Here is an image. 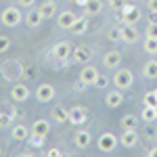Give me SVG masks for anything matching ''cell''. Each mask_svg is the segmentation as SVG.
I'll return each mask as SVG.
<instances>
[{"instance_id": "8", "label": "cell", "mask_w": 157, "mask_h": 157, "mask_svg": "<svg viewBox=\"0 0 157 157\" xmlns=\"http://www.w3.org/2000/svg\"><path fill=\"white\" fill-rule=\"evenodd\" d=\"M101 73L97 71V67H92V65H84L82 67V71H80V84L84 86H92L97 84V78Z\"/></svg>"}, {"instance_id": "16", "label": "cell", "mask_w": 157, "mask_h": 157, "mask_svg": "<svg viewBox=\"0 0 157 157\" xmlns=\"http://www.w3.org/2000/svg\"><path fill=\"white\" fill-rule=\"evenodd\" d=\"M75 19H78V15L73 11H63V13H59V17H57V25H59L61 29H69Z\"/></svg>"}, {"instance_id": "43", "label": "cell", "mask_w": 157, "mask_h": 157, "mask_svg": "<svg viewBox=\"0 0 157 157\" xmlns=\"http://www.w3.org/2000/svg\"><path fill=\"white\" fill-rule=\"evenodd\" d=\"M155 92H157V88H155Z\"/></svg>"}, {"instance_id": "40", "label": "cell", "mask_w": 157, "mask_h": 157, "mask_svg": "<svg viewBox=\"0 0 157 157\" xmlns=\"http://www.w3.org/2000/svg\"><path fill=\"white\" fill-rule=\"evenodd\" d=\"M149 157H157V147H153V149H149V153H147Z\"/></svg>"}, {"instance_id": "3", "label": "cell", "mask_w": 157, "mask_h": 157, "mask_svg": "<svg viewBox=\"0 0 157 157\" xmlns=\"http://www.w3.org/2000/svg\"><path fill=\"white\" fill-rule=\"evenodd\" d=\"M111 80H113V86H115V88L128 90V88L134 84V73L130 71V69H126V67H117Z\"/></svg>"}, {"instance_id": "42", "label": "cell", "mask_w": 157, "mask_h": 157, "mask_svg": "<svg viewBox=\"0 0 157 157\" xmlns=\"http://www.w3.org/2000/svg\"><path fill=\"white\" fill-rule=\"evenodd\" d=\"M151 21H157V13H151Z\"/></svg>"}, {"instance_id": "22", "label": "cell", "mask_w": 157, "mask_h": 157, "mask_svg": "<svg viewBox=\"0 0 157 157\" xmlns=\"http://www.w3.org/2000/svg\"><path fill=\"white\" fill-rule=\"evenodd\" d=\"M29 128H32V132H34V134H40V136H44V138H46V136H48V132H50V124L46 120H42V117H40V120H36L32 126H29Z\"/></svg>"}, {"instance_id": "13", "label": "cell", "mask_w": 157, "mask_h": 157, "mask_svg": "<svg viewBox=\"0 0 157 157\" xmlns=\"http://www.w3.org/2000/svg\"><path fill=\"white\" fill-rule=\"evenodd\" d=\"M124 90H120V88H115V90H109L107 94H105V105H107L109 109H115L120 107L121 103H124V94H121Z\"/></svg>"}, {"instance_id": "20", "label": "cell", "mask_w": 157, "mask_h": 157, "mask_svg": "<svg viewBox=\"0 0 157 157\" xmlns=\"http://www.w3.org/2000/svg\"><path fill=\"white\" fill-rule=\"evenodd\" d=\"M73 143L78 149H86V147L92 143V134L88 132V130H78L75 136H73Z\"/></svg>"}, {"instance_id": "5", "label": "cell", "mask_w": 157, "mask_h": 157, "mask_svg": "<svg viewBox=\"0 0 157 157\" xmlns=\"http://www.w3.org/2000/svg\"><path fill=\"white\" fill-rule=\"evenodd\" d=\"M120 17H121V23H128V25H136L140 21V17H143V13L140 9L136 6V4H124V9L120 11Z\"/></svg>"}, {"instance_id": "10", "label": "cell", "mask_w": 157, "mask_h": 157, "mask_svg": "<svg viewBox=\"0 0 157 157\" xmlns=\"http://www.w3.org/2000/svg\"><path fill=\"white\" fill-rule=\"evenodd\" d=\"M121 65V52L120 50H107L103 55V67L105 69H117Z\"/></svg>"}, {"instance_id": "6", "label": "cell", "mask_w": 157, "mask_h": 157, "mask_svg": "<svg viewBox=\"0 0 157 157\" xmlns=\"http://www.w3.org/2000/svg\"><path fill=\"white\" fill-rule=\"evenodd\" d=\"M71 52H73V46H71V42H67V40H61V42H57L52 46V57L57 61H67L71 57Z\"/></svg>"}, {"instance_id": "14", "label": "cell", "mask_w": 157, "mask_h": 157, "mask_svg": "<svg viewBox=\"0 0 157 157\" xmlns=\"http://www.w3.org/2000/svg\"><path fill=\"white\" fill-rule=\"evenodd\" d=\"M120 145L121 147H126V149H132V147L138 145V132L136 130H124L120 136Z\"/></svg>"}, {"instance_id": "15", "label": "cell", "mask_w": 157, "mask_h": 157, "mask_svg": "<svg viewBox=\"0 0 157 157\" xmlns=\"http://www.w3.org/2000/svg\"><path fill=\"white\" fill-rule=\"evenodd\" d=\"M38 11H40V15L44 19H52L57 15V2L55 0H44V2L38 4Z\"/></svg>"}, {"instance_id": "32", "label": "cell", "mask_w": 157, "mask_h": 157, "mask_svg": "<svg viewBox=\"0 0 157 157\" xmlns=\"http://www.w3.org/2000/svg\"><path fill=\"white\" fill-rule=\"evenodd\" d=\"M11 44H13V42H11V38H9V36H0V55L11 48Z\"/></svg>"}, {"instance_id": "26", "label": "cell", "mask_w": 157, "mask_h": 157, "mask_svg": "<svg viewBox=\"0 0 157 157\" xmlns=\"http://www.w3.org/2000/svg\"><path fill=\"white\" fill-rule=\"evenodd\" d=\"M143 48H145V52H147V55L155 57V55H157V38L145 36V42H143Z\"/></svg>"}, {"instance_id": "35", "label": "cell", "mask_w": 157, "mask_h": 157, "mask_svg": "<svg viewBox=\"0 0 157 157\" xmlns=\"http://www.w3.org/2000/svg\"><path fill=\"white\" fill-rule=\"evenodd\" d=\"M124 4H126V0H109V6H111L113 11H121Z\"/></svg>"}, {"instance_id": "17", "label": "cell", "mask_w": 157, "mask_h": 157, "mask_svg": "<svg viewBox=\"0 0 157 157\" xmlns=\"http://www.w3.org/2000/svg\"><path fill=\"white\" fill-rule=\"evenodd\" d=\"M86 121V109L80 107V105H75V107L69 109V124L73 126H82Z\"/></svg>"}, {"instance_id": "23", "label": "cell", "mask_w": 157, "mask_h": 157, "mask_svg": "<svg viewBox=\"0 0 157 157\" xmlns=\"http://www.w3.org/2000/svg\"><path fill=\"white\" fill-rule=\"evenodd\" d=\"M82 9H84V13L88 17H94V15H98V13L103 11V2L101 0H86V4Z\"/></svg>"}, {"instance_id": "12", "label": "cell", "mask_w": 157, "mask_h": 157, "mask_svg": "<svg viewBox=\"0 0 157 157\" xmlns=\"http://www.w3.org/2000/svg\"><path fill=\"white\" fill-rule=\"evenodd\" d=\"M29 134H32V128H27L25 124H17V126L11 128V136H13V140H17V143H25L29 138Z\"/></svg>"}, {"instance_id": "36", "label": "cell", "mask_w": 157, "mask_h": 157, "mask_svg": "<svg viewBox=\"0 0 157 157\" xmlns=\"http://www.w3.org/2000/svg\"><path fill=\"white\" fill-rule=\"evenodd\" d=\"M94 86H97V88H107V86H109V78H107V75H98Z\"/></svg>"}, {"instance_id": "37", "label": "cell", "mask_w": 157, "mask_h": 157, "mask_svg": "<svg viewBox=\"0 0 157 157\" xmlns=\"http://www.w3.org/2000/svg\"><path fill=\"white\" fill-rule=\"evenodd\" d=\"M147 9L149 13H157V0H147Z\"/></svg>"}, {"instance_id": "34", "label": "cell", "mask_w": 157, "mask_h": 157, "mask_svg": "<svg viewBox=\"0 0 157 157\" xmlns=\"http://www.w3.org/2000/svg\"><path fill=\"white\" fill-rule=\"evenodd\" d=\"M147 36L157 38V21H151V23L147 25Z\"/></svg>"}, {"instance_id": "33", "label": "cell", "mask_w": 157, "mask_h": 157, "mask_svg": "<svg viewBox=\"0 0 157 157\" xmlns=\"http://www.w3.org/2000/svg\"><path fill=\"white\" fill-rule=\"evenodd\" d=\"M109 40H121V27H113V29H109Z\"/></svg>"}, {"instance_id": "18", "label": "cell", "mask_w": 157, "mask_h": 157, "mask_svg": "<svg viewBox=\"0 0 157 157\" xmlns=\"http://www.w3.org/2000/svg\"><path fill=\"white\" fill-rule=\"evenodd\" d=\"M23 21H25V25H27V27H40V25H42V21H44V17L40 15V11H38V9H29V11H27V15L23 17Z\"/></svg>"}, {"instance_id": "7", "label": "cell", "mask_w": 157, "mask_h": 157, "mask_svg": "<svg viewBox=\"0 0 157 157\" xmlns=\"http://www.w3.org/2000/svg\"><path fill=\"white\" fill-rule=\"evenodd\" d=\"M34 97H36L38 103H50L52 98L57 97V90H55L52 84H40L36 88V92H34Z\"/></svg>"}, {"instance_id": "21", "label": "cell", "mask_w": 157, "mask_h": 157, "mask_svg": "<svg viewBox=\"0 0 157 157\" xmlns=\"http://www.w3.org/2000/svg\"><path fill=\"white\" fill-rule=\"evenodd\" d=\"M71 59L75 61V63H88L90 61V48H86V46H75L71 52Z\"/></svg>"}, {"instance_id": "30", "label": "cell", "mask_w": 157, "mask_h": 157, "mask_svg": "<svg viewBox=\"0 0 157 157\" xmlns=\"http://www.w3.org/2000/svg\"><path fill=\"white\" fill-rule=\"evenodd\" d=\"M27 143L34 147V149H40V147L44 145V136H40V134H29V138H27Z\"/></svg>"}, {"instance_id": "2", "label": "cell", "mask_w": 157, "mask_h": 157, "mask_svg": "<svg viewBox=\"0 0 157 157\" xmlns=\"http://www.w3.org/2000/svg\"><path fill=\"white\" fill-rule=\"evenodd\" d=\"M23 21V15L19 6H6L4 11L0 13V23L4 27H17V25Z\"/></svg>"}, {"instance_id": "28", "label": "cell", "mask_w": 157, "mask_h": 157, "mask_svg": "<svg viewBox=\"0 0 157 157\" xmlns=\"http://www.w3.org/2000/svg\"><path fill=\"white\" fill-rule=\"evenodd\" d=\"M140 120L143 121H155L157 120V107H149V105H145V109H143V113H140Z\"/></svg>"}, {"instance_id": "25", "label": "cell", "mask_w": 157, "mask_h": 157, "mask_svg": "<svg viewBox=\"0 0 157 157\" xmlns=\"http://www.w3.org/2000/svg\"><path fill=\"white\" fill-rule=\"evenodd\" d=\"M143 75H145V80H157V61L155 59H151V61L145 63Z\"/></svg>"}, {"instance_id": "38", "label": "cell", "mask_w": 157, "mask_h": 157, "mask_svg": "<svg viewBox=\"0 0 157 157\" xmlns=\"http://www.w3.org/2000/svg\"><path fill=\"white\" fill-rule=\"evenodd\" d=\"M36 4V0H19V6H23V9H32Z\"/></svg>"}, {"instance_id": "4", "label": "cell", "mask_w": 157, "mask_h": 157, "mask_svg": "<svg viewBox=\"0 0 157 157\" xmlns=\"http://www.w3.org/2000/svg\"><path fill=\"white\" fill-rule=\"evenodd\" d=\"M117 145H120V138H117L113 132H103V134H98V138H97V149L101 151V153H113Z\"/></svg>"}, {"instance_id": "31", "label": "cell", "mask_w": 157, "mask_h": 157, "mask_svg": "<svg viewBox=\"0 0 157 157\" xmlns=\"http://www.w3.org/2000/svg\"><path fill=\"white\" fill-rule=\"evenodd\" d=\"M143 101H145V105H149V107H157V92L155 90H149Z\"/></svg>"}, {"instance_id": "29", "label": "cell", "mask_w": 157, "mask_h": 157, "mask_svg": "<svg viewBox=\"0 0 157 157\" xmlns=\"http://www.w3.org/2000/svg\"><path fill=\"white\" fill-rule=\"evenodd\" d=\"M13 117H15V109H13V111H0V128L11 126Z\"/></svg>"}, {"instance_id": "27", "label": "cell", "mask_w": 157, "mask_h": 157, "mask_svg": "<svg viewBox=\"0 0 157 157\" xmlns=\"http://www.w3.org/2000/svg\"><path fill=\"white\" fill-rule=\"evenodd\" d=\"M136 124H138V117L132 115V113H126V115L120 120V126L124 128V130H132V128H136Z\"/></svg>"}, {"instance_id": "24", "label": "cell", "mask_w": 157, "mask_h": 157, "mask_svg": "<svg viewBox=\"0 0 157 157\" xmlns=\"http://www.w3.org/2000/svg\"><path fill=\"white\" fill-rule=\"evenodd\" d=\"M52 120L57 124H67L69 121V109H65L63 105H57L52 109Z\"/></svg>"}, {"instance_id": "41", "label": "cell", "mask_w": 157, "mask_h": 157, "mask_svg": "<svg viewBox=\"0 0 157 157\" xmlns=\"http://www.w3.org/2000/svg\"><path fill=\"white\" fill-rule=\"evenodd\" d=\"M69 2H73V4H80V6H84L86 0H69Z\"/></svg>"}, {"instance_id": "1", "label": "cell", "mask_w": 157, "mask_h": 157, "mask_svg": "<svg viewBox=\"0 0 157 157\" xmlns=\"http://www.w3.org/2000/svg\"><path fill=\"white\" fill-rule=\"evenodd\" d=\"M0 73H2L4 80H9V82H17V80L23 78V65H21L17 59H9V61L2 63Z\"/></svg>"}, {"instance_id": "19", "label": "cell", "mask_w": 157, "mask_h": 157, "mask_svg": "<svg viewBox=\"0 0 157 157\" xmlns=\"http://www.w3.org/2000/svg\"><path fill=\"white\" fill-rule=\"evenodd\" d=\"M88 25H90V23H88V17H78L67 32H69V34H73V36H82V34H86V32H88Z\"/></svg>"}, {"instance_id": "11", "label": "cell", "mask_w": 157, "mask_h": 157, "mask_svg": "<svg viewBox=\"0 0 157 157\" xmlns=\"http://www.w3.org/2000/svg\"><path fill=\"white\" fill-rule=\"evenodd\" d=\"M138 29L134 27V25H128V23H121V42H126V44H134V42H138Z\"/></svg>"}, {"instance_id": "39", "label": "cell", "mask_w": 157, "mask_h": 157, "mask_svg": "<svg viewBox=\"0 0 157 157\" xmlns=\"http://www.w3.org/2000/svg\"><path fill=\"white\" fill-rule=\"evenodd\" d=\"M46 155L48 157H59V155H63V151H59V149H50V151H46Z\"/></svg>"}, {"instance_id": "9", "label": "cell", "mask_w": 157, "mask_h": 157, "mask_svg": "<svg viewBox=\"0 0 157 157\" xmlns=\"http://www.w3.org/2000/svg\"><path fill=\"white\" fill-rule=\"evenodd\" d=\"M9 94H11V101H15V103H23V101H27V98H29V94H32V92H29V88H27L25 84L15 82Z\"/></svg>"}]
</instances>
